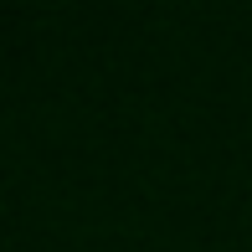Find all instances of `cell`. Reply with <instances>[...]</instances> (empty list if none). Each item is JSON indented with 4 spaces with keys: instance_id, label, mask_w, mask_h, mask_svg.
<instances>
[]
</instances>
